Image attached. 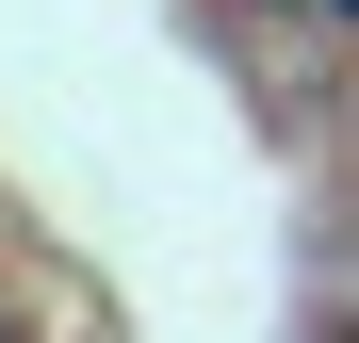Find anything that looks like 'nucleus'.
<instances>
[]
</instances>
